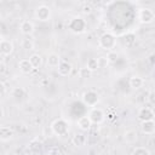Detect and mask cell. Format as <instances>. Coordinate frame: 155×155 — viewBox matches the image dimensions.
<instances>
[{"mask_svg":"<svg viewBox=\"0 0 155 155\" xmlns=\"http://www.w3.org/2000/svg\"><path fill=\"white\" fill-rule=\"evenodd\" d=\"M92 6L90 5V4H85L82 7H81V12L84 13V15H90L91 12H92Z\"/></svg>","mask_w":155,"mask_h":155,"instance_id":"27","label":"cell"},{"mask_svg":"<svg viewBox=\"0 0 155 155\" xmlns=\"http://www.w3.org/2000/svg\"><path fill=\"white\" fill-rule=\"evenodd\" d=\"M82 102H84L85 105L93 108V107L97 105V103L99 102V96H98V93H97L96 91L88 90V91H86V92L82 94Z\"/></svg>","mask_w":155,"mask_h":155,"instance_id":"7","label":"cell"},{"mask_svg":"<svg viewBox=\"0 0 155 155\" xmlns=\"http://www.w3.org/2000/svg\"><path fill=\"white\" fill-rule=\"evenodd\" d=\"M29 61H30V63H31V65H33L34 69H39V68L41 67V64H42V58H41V56L38 54V53L31 54V56L29 57Z\"/></svg>","mask_w":155,"mask_h":155,"instance_id":"19","label":"cell"},{"mask_svg":"<svg viewBox=\"0 0 155 155\" xmlns=\"http://www.w3.org/2000/svg\"><path fill=\"white\" fill-rule=\"evenodd\" d=\"M148 101H149V103H150L151 105H154V107H155V90H153V91H150V92H149Z\"/></svg>","mask_w":155,"mask_h":155,"instance_id":"28","label":"cell"},{"mask_svg":"<svg viewBox=\"0 0 155 155\" xmlns=\"http://www.w3.org/2000/svg\"><path fill=\"white\" fill-rule=\"evenodd\" d=\"M137 117L140 122H144V121H150V120H154L155 119V113L151 108L149 107H142L138 113H137Z\"/></svg>","mask_w":155,"mask_h":155,"instance_id":"8","label":"cell"},{"mask_svg":"<svg viewBox=\"0 0 155 155\" xmlns=\"http://www.w3.org/2000/svg\"><path fill=\"white\" fill-rule=\"evenodd\" d=\"M0 110H1V116H0V117H4V116H5V111H4V107H0Z\"/></svg>","mask_w":155,"mask_h":155,"instance_id":"30","label":"cell"},{"mask_svg":"<svg viewBox=\"0 0 155 155\" xmlns=\"http://www.w3.org/2000/svg\"><path fill=\"white\" fill-rule=\"evenodd\" d=\"M61 57L58 53L56 52H51L47 54V58H46V64L47 67L50 68H58V65L61 64Z\"/></svg>","mask_w":155,"mask_h":155,"instance_id":"12","label":"cell"},{"mask_svg":"<svg viewBox=\"0 0 155 155\" xmlns=\"http://www.w3.org/2000/svg\"><path fill=\"white\" fill-rule=\"evenodd\" d=\"M128 84H130V87H131V88H133V90H139L140 87H143L144 80H143V78H140V76H138V75H133V76L130 78Z\"/></svg>","mask_w":155,"mask_h":155,"instance_id":"17","label":"cell"},{"mask_svg":"<svg viewBox=\"0 0 155 155\" xmlns=\"http://www.w3.org/2000/svg\"><path fill=\"white\" fill-rule=\"evenodd\" d=\"M97 62H98V68H101V69H104L109 65V61H108L107 56H99L97 58Z\"/></svg>","mask_w":155,"mask_h":155,"instance_id":"23","label":"cell"},{"mask_svg":"<svg viewBox=\"0 0 155 155\" xmlns=\"http://www.w3.org/2000/svg\"><path fill=\"white\" fill-rule=\"evenodd\" d=\"M71 71H73V65H71V63H69V62H67V61H62L61 64H59L58 68H57V73H58V75L62 76V78L69 76V75L71 74Z\"/></svg>","mask_w":155,"mask_h":155,"instance_id":"10","label":"cell"},{"mask_svg":"<svg viewBox=\"0 0 155 155\" xmlns=\"http://www.w3.org/2000/svg\"><path fill=\"white\" fill-rule=\"evenodd\" d=\"M11 94H12V97H15V98H21V97L24 96V90H23L22 87H16V88L12 90Z\"/></svg>","mask_w":155,"mask_h":155,"instance_id":"25","label":"cell"},{"mask_svg":"<svg viewBox=\"0 0 155 155\" xmlns=\"http://www.w3.org/2000/svg\"><path fill=\"white\" fill-rule=\"evenodd\" d=\"M51 131L53 134H56L58 137H64L69 132V122L67 120H64L63 117H58L52 121Z\"/></svg>","mask_w":155,"mask_h":155,"instance_id":"1","label":"cell"},{"mask_svg":"<svg viewBox=\"0 0 155 155\" xmlns=\"http://www.w3.org/2000/svg\"><path fill=\"white\" fill-rule=\"evenodd\" d=\"M137 138H138V136H137L136 130H127V131H125V133H124V139H125V142L128 143V144H133V143L137 140Z\"/></svg>","mask_w":155,"mask_h":155,"instance_id":"18","label":"cell"},{"mask_svg":"<svg viewBox=\"0 0 155 155\" xmlns=\"http://www.w3.org/2000/svg\"><path fill=\"white\" fill-rule=\"evenodd\" d=\"M107 58H108L109 63H115L116 59H117V53L114 52V51H110V52L107 54Z\"/></svg>","mask_w":155,"mask_h":155,"instance_id":"26","label":"cell"},{"mask_svg":"<svg viewBox=\"0 0 155 155\" xmlns=\"http://www.w3.org/2000/svg\"><path fill=\"white\" fill-rule=\"evenodd\" d=\"M140 130L144 134H154L155 133V120L140 122Z\"/></svg>","mask_w":155,"mask_h":155,"instance_id":"14","label":"cell"},{"mask_svg":"<svg viewBox=\"0 0 155 155\" xmlns=\"http://www.w3.org/2000/svg\"><path fill=\"white\" fill-rule=\"evenodd\" d=\"M138 19L143 24H150L155 19V13L149 7H142L138 11Z\"/></svg>","mask_w":155,"mask_h":155,"instance_id":"4","label":"cell"},{"mask_svg":"<svg viewBox=\"0 0 155 155\" xmlns=\"http://www.w3.org/2000/svg\"><path fill=\"white\" fill-rule=\"evenodd\" d=\"M34 16L40 22L50 21V18H51V8H50V6H47V5H39L35 8Z\"/></svg>","mask_w":155,"mask_h":155,"instance_id":"6","label":"cell"},{"mask_svg":"<svg viewBox=\"0 0 155 155\" xmlns=\"http://www.w3.org/2000/svg\"><path fill=\"white\" fill-rule=\"evenodd\" d=\"M86 67L93 73L94 70L98 69V62H97V58H88L87 63H86Z\"/></svg>","mask_w":155,"mask_h":155,"instance_id":"21","label":"cell"},{"mask_svg":"<svg viewBox=\"0 0 155 155\" xmlns=\"http://www.w3.org/2000/svg\"><path fill=\"white\" fill-rule=\"evenodd\" d=\"M13 50H15V45L11 40H8V39L0 40V53L2 57H7V56L12 54Z\"/></svg>","mask_w":155,"mask_h":155,"instance_id":"9","label":"cell"},{"mask_svg":"<svg viewBox=\"0 0 155 155\" xmlns=\"http://www.w3.org/2000/svg\"><path fill=\"white\" fill-rule=\"evenodd\" d=\"M19 29H21V33L22 34H24V35H31L34 33L35 27H34L33 22H30V21H23L21 23V25H19Z\"/></svg>","mask_w":155,"mask_h":155,"instance_id":"15","label":"cell"},{"mask_svg":"<svg viewBox=\"0 0 155 155\" xmlns=\"http://www.w3.org/2000/svg\"><path fill=\"white\" fill-rule=\"evenodd\" d=\"M18 68H19V70H21L23 74H29V73H31V70L34 69L33 65H31V63H30V61H29V58L21 59V61L18 62Z\"/></svg>","mask_w":155,"mask_h":155,"instance_id":"16","label":"cell"},{"mask_svg":"<svg viewBox=\"0 0 155 155\" xmlns=\"http://www.w3.org/2000/svg\"><path fill=\"white\" fill-rule=\"evenodd\" d=\"M48 155H63V154L58 148H52V149H50Z\"/></svg>","mask_w":155,"mask_h":155,"instance_id":"29","label":"cell"},{"mask_svg":"<svg viewBox=\"0 0 155 155\" xmlns=\"http://www.w3.org/2000/svg\"><path fill=\"white\" fill-rule=\"evenodd\" d=\"M21 46H22V48L29 51V50H33L34 48V42L30 39H23L22 42H21Z\"/></svg>","mask_w":155,"mask_h":155,"instance_id":"22","label":"cell"},{"mask_svg":"<svg viewBox=\"0 0 155 155\" xmlns=\"http://www.w3.org/2000/svg\"><path fill=\"white\" fill-rule=\"evenodd\" d=\"M76 126L81 130V131H88L90 128H91V126H92V122H91V120H90V117L87 116V115H82V116H80L78 120H76Z\"/></svg>","mask_w":155,"mask_h":155,"instance_id":"13","label":"cell"},{"mask_svg":"<svg viewBox=\"0 0 155 155\" xmlns=\"http://www.w3.org/2000/svg\"><path fill=\"white\" fill-rule=\"evenodd\" d=\"M131 155H151V154H150V151H149L147 148H144V147H136V148L132 150Z\"/></svg>","mask_w":155,"mask_h":155,"instance_id":"20","label":"cell"},{"mask_svg":"<svg viewBox=\"0 0 155 155\" xmlns=\"http://www.w3.org/2000/svg\"><path fill=\"white\" fill-rule=\"evenodd\" d=\"M87 116L90 117L91 122L92 124H96V125H101L104 120H105V113L103 111V109L101 108H97V107H93L90 109Z\"/></svg>","mask_w":155,"mask_h":155,"instance_id":"5","label":"cell"},{"mask_svg":"<svg viewBox=\"0 0 155 155\" xmlns=\"http://www.w3.org/2000/svg\"><path fill=\"white\" fill-rule=\"evenodd\" d=\"M15 136V131L10 126H1L0 127V140L1 142H8Z\"/></svg>","mask_w":155,"mask_h":155,"instance_id":"11","label":"cell"},{"mask_svg":"<svg viewBox=\"0 0 155 155\" xmlns=\"http://www.w3.org/2000/svg\"><path fill=\"white\" fill-rule=\"evenodd\" d=\"M98 44L104 50H108V51H111L115 45H116V36L113 34V33H109V31H105L103 33L99 39H98Z\"/></svg>","mask_w":155,"mask_h":155,"instance_id":"3","label":"cell"},{"mask_svg":"<svg viewBox=\"0 0 155 155\" xmlns=\"http://www.w3.org/2000/svg\"><path fill=\"white\" fill-rule=\"evenodd\" d=\"M91 75H92V71H91L87 67L80 68V70H79V76H80L81 79H87V78H90Z\"/></svg>","mask_w":155,"mask_h":155,"instance_id":"24","label":"cell"},{"mask_svg":"<svg viewBox=\"0 0 155 155\" xmlns=\"http://www.w3.org/2000/svg\"><path fill=\"white\" fill-rule=\"evenodd\" d=\"M68 29H69L71 33H74V34H82V33H85L86 29H87V22H86L82 17L75 16V17H73V18L69 21V23H68Z\"/></svg>","mask_w":155,"mask_h":155,"instance_id":"2","label":"cell"}]
</instances>
